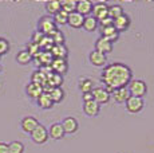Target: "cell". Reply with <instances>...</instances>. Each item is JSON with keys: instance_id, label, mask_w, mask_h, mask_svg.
Segmentation results:
<instances>
[{"instance_id": "8", "label": "cell", "mask_w": 154, "mask_h": 153, "mask_svg": "<svg viewBox=\"0 0 154 153\" xmlns=\"http://www.w3.org/2000/svg\"><path fill=\"white\" fill-rule=\"evenodd\" d=\"M130 97V93H129V89L126 87H119V89H115L110 93V98L114 99L117 104H125V102L129 99Z\"/></svg>"}, {"instance_id": "27", "label": "cell", "mask_w": 154, "mask_h": 153, "mask_svg": "<svg viewBox=\"0 0 154 153\" xmlns=\"http://www.w3.org/2000/svg\"><path fill=\"white\" fill-rule=\"evenodd\" d=\"M82 27H83L86 31H88V32L95 31L97 27H98V20H97L95 17H93L91 15L90 16H86L85 20H83V26H82Z\"/></svg>"}, {"instance_id": "37", "label": "cell", "mask_w": 154, "mask_h": 153, "mask_svg": "<svg viewBox=\"0 0 154 153\" xmlns=\"http://www.w3.org/2000/svg\"><path fill=\"white\" fill-rule=\"evenodd\" d=\"M98 24H100V28H105V27H110V26H112V19L109 16H106L105 19L99 20Z\"/></svg>"}, {"instance_id": "6", "label": "cell", "mask_w": 154, "mask_h": 153, "mask_svg": "<svg viewBox=\"0 0 154 153\" xmlns=\"http://www.w3.org/2000/svg\"><path fill=\"white\" fill-rule=\"evenodd\" d=\"M126 104V109L130 113H140V111L143 109V98H140V97H129V99L125 102Z\"/></svg>"}, {"instance_id": "18", "label": "cell", "mask_w": 154, "mask_h": 153, "mask_svg": "<svg viewBox=\"0 0 154 153\" xmlns=\"http://www.w3.org/2000/svg\"><path fill=\"white\" fill-rule=\"evenodd\" d=\"M44 92V89H43V86H40V85H38V83H28L27 85V87H26V93H27V95L28 97H31V98H34V99H38L40 95L43 94Z\"/></svg>"}, {"instance_id": "25", "label": "cell", "mask_w": 154, "mask_h": 153, "mask_svg": "<svg viewBox=\"0 0 154 153\" xmlns=\"http://www.w3.org/2000/svg\"><path fill=\"white\" fill-rule=\"evenodd\" d=\"M36 102H38V105H39L42 109H51L52 105H54L51 97H50L48 93H46V92H43L42 95H40L39 98L36 99Z\"/></svg>"}, {"instance_id": "9", "label": "cell", "mask_w": 154, "mask_h": 153, "mask_svg": "<svg viewBox=\"0 0 154 153\" xmlns=\"http://www.w3.org/2000/svg\"><path fill=\"white\" fill-rule=\"evenodd\" d=\"M50 67H51L52 73L59 74V75H63L67 71V69H69L66 59H60V58H54L51 64H50Z\"/></svg>"}, {"instance_id": "32", "label": "cell", "mask_w": 154, "mask_h": 153, "mask_svg": "<svg viewBox=\"0 0 154 153\" xmlns=\"http://www.w3.org/2000/svg\"><path fill=\"white\" fill-rule=\"evenodd\" d=\"M54 22H55V24L56 26H63V24H67V19H69V14L67 12H64V11H59V12H56L55 15H54Z\"/></svg>"}, {"instance_id": "28", "label": "cell", "mask_w": 154, "mask_h": 153, "mask_svg": "<svg viewBox=\"0 0 154 153\" xmlns=\"http://www.w3.org/2000/svg\"><path fill=\"white\" fill-rule=\"evenodd\" d=\"M123 8H122V5H119V4H112V5H109V11H107V16L109 17H111L112 20L115 19V17H118V16H121V15H123Z\"/></svg>"}, {"instance_id": "38", "label": "cell", "mask_w": 154, "mask_h": 153, "mask_svg": "<svg viewBox=\"0 0 154 153\" xmlns=\"http://www.w3.org/2000/svg\"><path fill=\"white\" fill-rule=\"evenodd\" d=\"M43 36L44 35L42 34L40 31H36V32H34V35H32V40L31 42H34V43H36L38 46H39V43H40V40L43 39Z\"/></svg>"}, {"instance_id": "36", "label": "cell", "mask_w": 154, "mask_h": 153, "mask_svg": "<svg viewBox=\"0 0 154 153\" xmlns=\"http://www.w3.org/2000/svg\"><path fill=\"white\" fill-rule=\"evenodd\" d=\"M8 50H10V45H8V42L5 39H2V38H0V55L5 54Z\"/></svg>"}, {"instance_id": "13", "label": "cell", "mask_w": 154, "mask_h": 153, "mask_svg": "<svg viewBox=\"0 0 154 153\" xmlns=\"http://www.w3.org/2000/svg\"><path fill=\"white\" fill-rule=\"evenodd\" d=\"M48 130V137H51L52 140H60V138L64 137V130H63V126H62L60 122H55L50 126Z\"/></svg>"}, {"instance_id": "16", "label": "cell", "mask_w": 154, "mask_h": 153, "mask_svg": "<svg viewBox=\"0 0 154 153\" xmlns=\"http://www.w3.org/2000/svg\"><path fill=\"white\" fill-rule=\"evenodd\" d=\"M95 51H98L103 55L109 54V52L112 51V43L109 42V40H106L105 38H99V39L95 42Z\"/></svg>"}, {"instance_id": "35", "label": "cell", "mask_w": 154, "mask_h": 153, "mask_svg": "<svg viewBox=\"0 0 154 153\" xmlns=\"http://www.w3.org/2000/svg\"><path fill=\"white\" fill-rule=\"evenodd\" d=\"M26 51L28 52L29 55H31L32 58H36V55L40 52V47L36 45V43H34V42H29L28 45H27V50Z\"/></svg>"}, {"instance_id": "7", "label": "cell", "mask_w": 154, "mask_h": 153, "mask_svg": "<svg viewBox=\"0 0 154 153\" xmlns=\"http://www.w3.org/2000/svg\"><path fill=\"white\" fill-rule=\"evenodd\" d=\"M91 94H93V99L98 105H105L110 101V94L105 87H94Z\"/></svg>"}, {"instance_id": "20", "label": "cell", "mask_w": 154, "mask_h": 153, "mask_svg": "<svg viewBox=\"0 0 154 153\" xmlns=\"http://www.w3.org/2000/svg\"><path fill=\"white\" fill-rule=\"evenodd\" d=\"M83 111L87 114L88 117H95L99 114L100 111V105H98L95 101H88V102H85L83 105Z\"/></svg>"}, {"instance_id": "22", "label": "cell", "mask_w": 154, "mask_h": 153, "mask_svg": "<svg viewBox=\"0 0 154 153\" xmlns=\"http://www.w3.org/2000/svg\"><path fill=\"white\" fill-rule=\"evenodd\" d=\"M51 55L54 58H60V59H66L67 54H69V50H67L66 45H54L51 48Z\"/></svg>"}, {"instance_id": "5", "label": "cell", "mask_w": 154, "mask_h": 153, "mask_svg": "<svg viewBox=\"0 0 154 153\" xmlns=\"http://www.w3.org/2000/svg\"><path fill=\"white\" fill-rule=\"evenodd\" d=\"M107 11H109V4L107 3H103V2H98V3H93V17H95L97 20H102L107 16Z\"/></svg>"}, {"instance_id": "4", "label": "cell", "mask_w": 154, "mask_h": 153, "mask_svg": "<svg viewBox=\"0 0 154 153\" xmlns=\"http://www.w3.org/2000/svg\"><path fill=\"white\" fill-rule=\"evenodd\" d=\"M31 138L35 144H44L47 140H48V130H47V128L44 125L39 123V125L32 130Z\"/></svg>"}, {"instance_id": "10", "label": "cell", "mask_w": 154, "mask_h": 153, "mask_svg": "<svg viewBox=\"0 0 154 153\" xmlns=\"http://www.w3.org/2000/svg\"><path fill=\"white\" fill-rule=\"evenodd\" d=\"M60 123H62V126H63V130L66 134H74L79 128L78 121H76L74 117H66Z\"/></svg>"}, {"instance_id": "11", "label": "cell", "mask_w": 154, "mask_h": 153, "mask_svg": "<svg viewBox=\"0 0 154 153\" xmlns=\"http://www.w3.org/2000/svg\"><path fill=\"white\" fill-rule=\"evenodd\" d=\"M75 11L85 17L90 16L91 11H93V2H90V0H79V2H76Z\"/></svg>"}, {"instance_id": "21", "label": "cell", "mask_w": 154, "mask_h": 153, "mask_svg": "<svg viewBox=\"0 0 154 153\" xmlns=\"http://www.w3.org/2000/svg\"><path fill=\"white\" fill-rule=\"evenodd\" d=\"M83 20H85V16H82L81 14L75 12H71L69 14V19H67V24L71 26L72 28H81L83 26Z\"/></svg>"}, {"instance_id": "1", "label": "cell", "mask_w": 154, "mask_h": 153, "mask_svg": "<svg viewBox=\"0 0 154 153\" xmlns=\"http://www.w3.org/2000/svg\"><path fill=\"white\" fill-rule=\"evenodd\" d=\"M100 79L105 83V89L110 94L112 90L119 89V87H126L133 79V73L129 66L123 63H111L105 66Z\"/></svg>"}, {"instance_id": "24", "label": "cell", "mask_w": 154, "mask_h": 153, "mask_svg": "<svg viewBox=\"0 0 154 153\" xmlns=\"http://www.w3.org/2000/svg\"><path fill=\"white\" fill-rule=\"evenodd\" d=\"M31 82L32 83L40 85V86H43V89H44V87L47 86V75L40 71V70H36V71H34V74L31 76Z\"/></svg>"}, {"instance_id": "2", "label": "cell", "mask_w": 154, "mask_h": 153, "mask_svg": "<svg viewBox=\"0 0 154 153\" xmlns=\"http://www.w3.org/2000/svg\"><path fill=\"white\" fill-rule=\"evenodd\" d=\"M127 89H129V93L131 97H142L147 93V86L143 81L141 79H131L130 83L127 85Z\"/></svg>"}, {"instance_id": "12", "label": "cell", "mask_w": 154, "mask_h": 153, "mask_svg": "<svg viewBox=\"0 0 154 153\" xmlns=\"http://www.w3.org/2000/svg\"><path fill=\"white\" fill-rule=\"evenodd\" d=\"M129 26H130V17L127 16L126 14H123V15L115 17V19L112 20V27H114L118 32L127 30V28H129Z\"/></svg>"}, {"instance_id": "34", "label": "cell", "mask_w": 154, "mask_h": 153, "mask_svg": "<svg viewBox=\"0 0 154 153\" xmlns=\"http://www.w3.org/2000/svg\"><path fill=\"white\" fill-rule=\"evenodd\" d=\"M50 38H51V40H52L54 45H64V36L59 30L52 32V34L50 35Z\"/></svg>"}, {"instance_id": "19", "label": "cell", "mask_w": 154, "mask_h": 153, "mask_svg": "<svg viewBox=\"0 0 154 153\" xmlns=\"http://www.w3.org/2000/svg\"><path fill=\"white\" fill-rule=\"evenodd\" d=\"M44 92L48 93V95L51 97L54 104H59L64 98V92L62 87H50V89H44Z\"/></svg>"}, {"instance_id": "3", "label": "cell", "mask_w": 154, "mask_h": 153, "mask_svg": "<svg viewBox=\"0 0 154 153\" xmlns=\"http://www.w3.org/2000/svg\"><path fill=\"white\" fill-rule=\"evenodd\" d=\"M38 28H39V31L42 32L43 35H47V36H50L52 32L58 30V26L55 24L54 19H52L51 16L47 15V16H43V17H40V19H39Z\"/></svg>"}, {"instance_id": "41", "label": "cell", "mask_w": 154, "mask_h": 153, "mask_svg": "<svg viewBox=\"0 0 154 153\" xmlns=\"http://www.w3.org/2000/svg\"><path fill=\"white\" fill-rule=\"evenodd\" d=\"M0 70H2V67H0Z\"/></svg>"}, {"instance_id": "29", "label": "cell", "mask_w": 154, "mask_h": 153, "mask_svg": "<svg viewBox=\"0 0 154 153\" xmlns=\"http://www.w3.org/2000/svg\"><path fill=\"white\" fill-rule=\"evenodd\" d=\"M16 61H17V63H19V64H28L29 62L34 61V58H32L31 55H29L28 52L26 51V50H22V51L17 52Z\"/></svg>"}, {"instance_id": "14", "label": "cell", "mask_w": 154, "mask_h": 153, "mask_svg": "<svg viewBox=\"0 0 154 153\" xmlns=\"http://www.w3.org/2000/svg\"><path fill=\"white\" fill-rule=\"evenodd\" d=\"M39 125V121H38L35 117H24V118L22 120V122H20V126H22V129L26 132V133H32V130H34L36 126Z\"/></svg>"}, {"instance_id": "26", "label": "cell", "mask_w": 154, "mask_h": 153, "mask_svg": "<svg viewBox=\"0 0 154 153\" xmlns=\"http://www.w3.org/2000/svg\"><path fill=\"white\" fill-rule=\"evenodd\" d=\"M79 89H81L82 93H91L94 89V83L93 81H91L90 78H87V76H83V78L79 79Z\"/></svg>"}, {"instance_id": "30", "label": "cell", "mask_w": 154, "mask_h": 153, "mask_svg": "<svg viewBox=\"0 0 154 153\" xmlns=\"http://www.w3.org/2000/svg\"><path fill=\"white\" fill-rule=\"evenodd\" d=\"M75 8H76V2H74V0H64V2H60V10L64 11V12H67V14L75 12Z\"/></svg>"}, {"instance_id": "39", "label": "cell", "mask_w": 154, "mask_h": 153, "mask_svg": "<svg viewBox=\"0 0 154 153\" xmlns=\"http://www.w3.org/2000/svg\"><path fill=\"white\" fill-rule=\"evenodd\" d=\"M0 153H8V144L0 142Z\"/></svg>"}, {"instance_id": "23", "label": "cell", "mask_w": 154, "mask_h": 153, "mask_svg": "<svg viewBox=\"0 0 154 153\" xmlns=\"http://www.w3.org/2000/svg\"><path fill=\"white\" fill-rule=\"evenodd\" d=\"M63 83V76L51 73L47 75V86L44 89H50V87H60V85Z\"/></svg>"}, {"instance_id": "40", "label": "cell", "mask_w": 154, "mask_h": 153, "mask_svg": "<svg viewBox=\"0 0 154 153\" xmlns=\"http://www.w3.org/2000/svg\"><path fill=\"white\" fill-rule=\"evenodd\" d=\"M83 101H85V102L93 101V94H91V93H85V94H83Z\"/></svg>"}, {"instance_id": "31", "label": "cell", "mask_w": 154, "mask_h": 153, "mask_svg": "<svg viewBox=\"0 0 154 153\" xmlns=\"http://www.w3.org/2000/svg\"><path fill=\"white\" fill-rule=\"evenodd\" d=\"M46 10L50 15H55L56 12L60 11V2L58 0H52V2H47L46 3Z\"/></svg>"}, {"instance_id": "17", "label": "cell", "mask_w": 154, "mask_h": 153, "mask_svg": "<svg viewBox=\"0 0 154 153\" xmlns=\"http://www.w3.org/2000/svg\"><path fill=\"white\" fill-rule=\"evenodd\" d=\"M88 59H90L91 63H93L94 66H97V67L106 66V63H107V58H106V55L100 54V52L95 51V50H93V51L90 52V57H88Z\"/></svg>"}, {"instance_id": "15", "label": "cell", "mask_w": 154, "mask_h": 153, "mask_svg": "<svg viewBox=\"0 0 154 153\" xmlns=\"http://www.w3.org/2000/svg\"><path fill=\"white\" fill-rule=\"evenodd\" d=\"M100 38H105L106 40L114 43L115 40L119 38V32L115 30L112 26H110V27H105V28H100Z\"/></svg>"}, {"instance_id": "33", "label": "cell", "mask_w": 154, "mask_h": 153, "mask_svg": "<svg viewBox=\"0 0 154 153\" xmlns=\"http://www.w3.org/2000/svg\"><path fill=\"white\" fill-rule=\"evenodd\" d=\"M24 152V145L20 141H12L8 144V153H23Z\"/></svg>"}]
</instances>
